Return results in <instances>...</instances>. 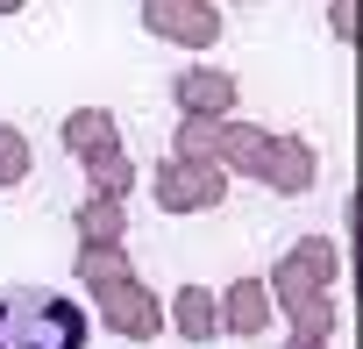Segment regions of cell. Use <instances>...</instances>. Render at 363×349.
Instances as JSON below:
<instances>
[{"label": "cell", "instance_id": "6da1fadb", "mask_svg": "<svg viewBox=\"0 0 363 349\" xmlns=\"http://www.w3.org/2000/svg\"><path fill=\"white\" fill-rule=\"evenodd\" d=\"M0 349H86V306L43 285L0 292Z\"/></svg>", "mask_w": 363, "mask_h": 349}, {"label": "cell", "instance_id": "7a4b0ae2", "mask_svg": "<svg viewBox=\"0 0 363 349\" xmlns=\"http://www.w3.org/2000/svg\"><path fill=\"white\" fill-rule=\"evenodd\" d=\"M143 22H150V36H171V43H214L221 36V15L207 0H143Z\"/></svg>", "mask_w": 363, "mask_h": 349}, {"label": "cell", "instance_id": "3957f363", "mask_svg": "<svg viewBox=\"0 0 363 349\" xmlns=\"http://www.w3.org/2000/svg\"><path fill=\"white\" fill-rule=\"evenodd\" d=\"M221 193H228V186H221L214 164H193V171H186V164H164V171H157V200H164V207H214Z\"/></svg>", "mask_w": 363, "mask_h": 349}, {"label": "cell", "instance_id": "277c9868", "mask_svg": "<svg viewBox=\"0 0 363 349\" xmlns=\"http://www.w3.org/2000/svg\"><path fill=\"white\" fill-rule=\"evenodd\" d=\"M107 321H114L121 335H157V306H150V292H143L135 278H114V285H107Z\"/></svg>", "mask_w": 363, "mask_h": 349}, {"label": "cell", "instance_id": "5b68a950", "mask_svg": "<svg viewBox=\"0 0 363 349\" xmlns=\"http://www.w3.org/2000/svg\"><path fill=\"white\" fill-rule=\"evenodd\" d=\"M171 93H178V107H186L193 121H200V114H221V107L235 100V86H228L221 72H178V86H171Z\"/></svg>", "mask_w": 363, "mask_h": 349}, {"label": "cell", "instance_id": "8992f818", "mask_svg": "<svg viewBox=\"0 0 363 349\" xmlns=\"http://www.w3.org/2000/svg\"><path fill=\"white\" fill-rule=\"evenodd\" d=\"M264 292H271L264 278H235V285H228V328H235V335H257V328H264V314H271Z\"/></svg>", "mask_w": 363, "mask_h": 349}, {"label": "cell", "instance_id": "52a82bcc", "mask_svg": "<svg viewBox=\"0 0 363 349\" xmlns=\"http://www.w3.org/2000/svg\"><path fill=\"white\" fill-rule=\"evenodd\" d=\"M65 143H72L79 157H107L114 128H107V114H100V107H86V114H72V121H65Z\"/></svg>", "mask_w": 363, "mask_h": 349}, {"label": "cell", "instance_id": "ba28073f", "mask_svg": "<svg viewBox=\"0 0 363 349\" xmlns=\"http://www.w3.org/2000/svg\"><path fill=\"white\" fill-rule=\"evenodd\" d=\"M178 328H186V335H214V306H207V292H200V285L178 292Z\"/></svg>", "mask_w": 363, "mask_h": 349}, {"label": "cell", "instance_id": "9c48e42d", "mask_svg": "<svg viewBox=\"0 0 363 349\" xmlns=\"http://www.w3.org/2000/svg\"><path fill=\"white\" fill-rule=\"evenodd\" d=\"M15 179H29V143L15 128H0V186H15Z\"/></svg>", "mask_w": 363, "mask_h": 349}, {"label": "cell", "instance_id": "30bf717a", "mask_svg": "<svg viewBox=\"0 0 363 349\" xmlns=\"http://www.w3.org/2000/svg\"><path fill=\"white\" fill-rule=\"evenodd\" d=\"M79 228H93V243H114V228H121V214H114V200H93V207L79 214Z\"/></svg>", "mask_w": 363, "mask_h": 349}, {"label": "cell", "instance_id": "8fae6325", "mask_svg": "<svg viewBox=\"0 0 363 349\" xmlns=\"http://www.w3.org/2000/svg\"><path fill=\"white\" fill-rule=\"evenodd\" d=\"M15 8H22V0H0V15H15Z\"/></svg>", "mask_w": 363, "mask_h": 349}, {"label": "cell", "instance_id": "7c38bea8", "mask_svg": "<svg viewBox=\"0 0 363 349\" xmlns=\"http://www.w3.org/2000/svg\"><path fill=\"white\" fill-rule=\"evenodd\" d=\"M292 349H313V342H306V335H299V342H292Z\"/></svg>", "mask_w": 363, "mask_h": 349}]
</instances>
